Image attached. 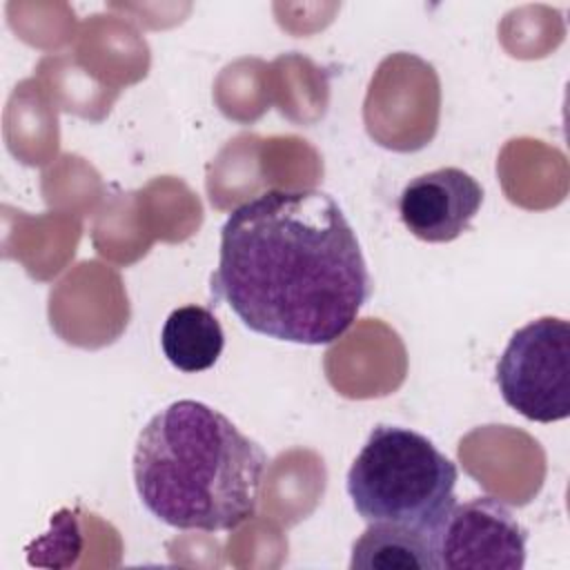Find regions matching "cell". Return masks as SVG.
Instances as JSON below:
<instances>
[{
    "mask_svg": "<svg viewBox=\"0 0 570 570\" xmlns=\"http://www.w3.org/2000/svg\"><path fill=\"white\" fill-rule=\"evenodd\" d=\"M372 287L356 232L325 191H263L220 227L212 296L256 334L334 343L354 325Z\"/></svg>",
    "mask_w": 570,
    "mask_h": 570,
    "instance_id": "cell-1",
    "label": "cell"
},
{
    "mask_svg": "<svg viewBox=\"0 0 570 570\" xmlns=\"http://www.w3.org/2000/svg\"><path fill=\"white\" fill-rule=\"evenodd\" d=\"M265 450L223 412L180 399L140 430L131 474L142 505L178 530L227 532L256 514Z\"/></svg>",
    "mask_w": 570,
    "mask_h": 570,
    "instance_id": "cell-2",
    "label": "cell"
},
{
    "mask_svg": "<svg viewBox=\"0 0 570 570\" xmlns=\"http://www.w3.org/2000/svg\"><path fill=\"white\" fill-rule=\"evenodd\" d=\"M459 470L428 436L379 423L352 461L345 488L367 523H396L432 537L456 503Z\"/></svg>",
    "mask_w": 570,
    "mask_h": 570,
    "instance_id": "cell-3",
    "label": "cell"
},
{
    "mask_svg": "<svg viewBox=\"0 0 570 570\" xmlns=\"http://www.w3.org/2000/svg\"><path fill=\"white\" fill-rule=\"evenodd\" d=\"M503 401L537 423L570 414V323L541 316L519 327L497 363Z\"/></svg>",
    "mask_w": 570,
    "mask_h": 570,
    "instance_id": "cell-4",
    "label": "cell"
},
{
    "mask_svg": "<svg viewBox=\"0 0 570 570\" xmlns=\"http://www.w3.org/2000/svg\"><path fill=\"white\" fill-rule=\"evenodd\" d=\"M525 528L494 497L454 503L432 532L439 570H521Z\"/></svg>",
    "mask_w": 570,
    "mask_h": 570,
    "instance_id": "cell-5",
    "label": "cell"
},
{
    "mask_svg": "<svg viewBox=\"0 0 570 570\" xmlns=\"http://www.w3.org/2000/svg\"><path fill=\"white\" fill-rule=\"evenodd\" d=\"M481 183L459 167H439L412 178L399 198V214L407 232L425 243L459 238L479 214Z\"/></svg>",
    "mask_w": 570,
    "mask_h": 570,
    "instance_id": "cell-6",
    "label": "cell"
},
{
    "mask_svg": "<svg viewBox=\"0 0 570 570\" xmlns=\"http://www.w3.org/2000/svg\"><path fill=\"white\" fill-rule=\"evenodd\" d=\"M352 570H439L432 537L396 523H367L352 543Z\"/></svg>",
    "mask_w": 570,
    "mask_h": 570,
    "instance_id": "cell-7",
    "label": "cell"
},
{
    "mask_svg": "<svg viewBox=\"0 0 570 570\" xmlns=\"http://www.w3.org/2000/svg\"><path fill=\"white\" fill-rule=\"evenodd\" d=\"M160 347L176 370L196 374L218 361L225 347V334L212 309L183 305L167 316L160 330Z\"/></svg>",
    "mask_w": 570,
    "mask_h": 570,
    "instance_id": "cell-8",
    "label": "cell"
},
{
    "mask_svg": "<svg viewBox=\"0 0 570 570\" xmlns=\"http://www.w3.org/2000/svg\"><path fill=\"white\" fill-rule=\"evenodd\" d=\"M82 548V532L78 523V512L62 508L51 517V530L33 539L24 552L31 566L67 568L76 563Z\"/></svg>",
    "mask_w": 570,
    "mask_h": 570,
    "instance_id": "cell-9",
    "label": "cell"
}]
</instances>
